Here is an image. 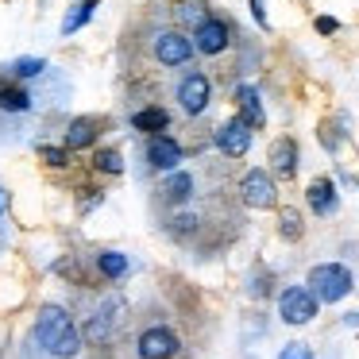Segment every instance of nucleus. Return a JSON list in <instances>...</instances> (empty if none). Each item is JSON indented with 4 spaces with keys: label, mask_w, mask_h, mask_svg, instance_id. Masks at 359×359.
Returning <instances> with one entry per match:
<instances>
[{
    "label": "nucleus",
    "mask_w": 359,
    "mask_h": 359,
    "mask_svg": "<svg viewBox=\"0 0 359 359\" xmlns=\"http://www.w3.org/2000/svg\"><path fill=\"white\" fill-rule=\"evenodd\" d=\"M317 32L320 35H336V32H340V24H336L332 16H317Z\"/></svg>",
    "instance_id": "nucleus-26"
},
{
    "label": "nucleus",
    "mask_w": 359,
    "mask_h": 359,
    "mask_svg": "<svg viewBox=\"0 0 359 359\" xmlns=\"http://www.w3.org/2000/svg\"><path fill=\"white\" fill-rule=\"evenodd\" d=\"M305 201H309V209L317 212V217H332V212L340 209V197H336L332 178H313L309 189H305Z\"/></svg>",
    "instance_id": "nucleus-17"
},
{
    "label": "nucleus",
    "mask_w": 359,
    "mask_h": 359,
    "mask_svg": "<svg viewBox=\"0 0 359 359\" xmlns=\"http://www.w3.org/2000/svg\"><path fill=\"white\" fill-rule=\"evenodd\" d=\"M194 39L182 32L163 4H147L140 20H132L120 39V66H124L128 89L151 86V74L166 78V74H186L194 66Z\"/></svg>",
    "instance_id": "nucleus-1"
},
{
    "label": "nucleus",
    "mask_w": 359,
    "mask_h": 359,
    "mask_svg": "<svg viewBox=\"0 0 359 359\" xmlns=\"http://www.w3.org/2000/svg\"><path fill=\"white\" fill-rule=\"evenodd\" d=\"M47 58H16V62H4L0 74L4 78H16V81H43L47 78Z\"/></svg>",
    "instance_id": "nucleus-20"
},
{
    "label": "nucleus",
    "mask_w": 359,
    "mask_h": 359,
    "mask_svg": "<svg viewBox=\"0 0 359 359\" xmlns=\"http://www.w3.org/2000/svg\"><path fill=\"white\" fill-rule=\"evenodd\" d=\"M128 271H132V263H128L124 251H112V248L93 251V278H101V282H120Z\"/></svg>",
    "instance_id": "nucleus-15"
},
{
    "label": "nucleus",
    "mask_w": 359,
    "mask_h": 359,
    "mask_svg": "<svg viewBox=\"0 0 359 359\" xmlns=\"http://www.w3.org/2000/svg\"><path fill=\"white\" fill-rule=\"evenodd\" d=\"M32 344L47 359H78L81 355V332L74 325L70 309H62V305H43L35 313Z\"/></svg>",
    "instance_id": "nucleus-2"
},
{
    "label": "nucleus",
    "mask_w": 359,
    "mask_h": 359,
    "mask_svg": "<svg viewBox=\"0 0 359 359\" xmlns=\"http://www.w3.org/2000/svg\"><path fill=\"white\" fill-rule=\"evenodd\" d=\"M74 151H66V147H50V143H39V158H43V166H50V170H66V166L74 163Z\"/></svg>",
    "instance_id": "nucleus-24"
},
{
    "label": "nucleus",
    "mask_w": 359,
    "mask_h": 359,
    "mask_svg": "<svg viewBox=\"0 0 359 359\" xmlns=\"http://www.w3.org/2000/svg\"><path fill=\"white\" fill-rule=\"evenodd\" d=\"M93 170L97 174H109V178L124 174V151H120V147H97L93 151Z\"/></svg>",
    "instance_id": "nucleus-22"
},
{
    "label": "nucleus",
    "mask_w": 359,
    "mask_h": 359,
    "mask_svg": "<svg viewBox=\"0 0 359 359\" xmlns=\"http://www.w3.org/2000/svg\"><path fill=\"white\" fill-rule=\"evenodd\" d=\"M278 232H282V240H290V243L302 240V232H305L302 212H297V209H282V217H278Z\"/></svg>",
    "instance_id": "nucleus-23"
},
{
    "label": "nucleus",
    "mask_w": 359,
    "mask_h": 359,
    "mask_svg": "<svg viewBox=\"0 0 359 359\" xmlns=\"http://www.w3.org/2000/svg\"><path fill=\"white\" fill-rule=\"evenodd\" d=\"M251 16H255V24H259V27H271V24H266V8H263V0H251Z\"/></svg>",
    "instance_id": "nucleus-27"
},
{
    "label": "nucleus",
    "mask_w": 359,
    "mask_h": 359,
    "mask_svg": "<svg viewBox=\"0 0 359 359\" xmlns=\"http://www.w3.org/2000/svg\"><path fill=\"white\" fill-rule=\"evenodd\" d=\"M135 348H140V359H174L182 344H178V336H174V328L151 325V328H143V332H140Z\"/></svg>",
    "instance_id": "nucleus-11"
},
{
    "label": "nucleus",
    "mask_w": 359,
    "mask_h": 359,
    "mask_svg": "<svg viewBox=\"0 0 359 359\" xmlns=\"http://www.w3.org/2000/svg\"><path fill=\"white\" fill-rule=\"evenodd\" d=\"M143 158H147V170H178L182 163H186V151H182V143L174 140V135L166 132H155L147 135V143H143Z\"/></svg>",
    "instance_id": "nucleus-10"
},
{
    "label": "nucleus",
    "mask_w": 359,
    "mask_h": 359,
    "mask_svg": "<svg viewBox=\"0 0 359 359\" xmlns=\"http://www.w3.org/2000/svg\"><path fill=\"white\" fill-rule=\"evenodd\" d=\"M163 12L182 27V32H194V27L209 16V4H205V0H174L170 8H163Z\"/></svg>",
    "instance_id": "nucleus-19"
},
{
    "label": "nucleus",
    "mask_w": 359,
    "mask_h": 359,
    "mask_svg": "<svg viewBox=\"0 0 359 359\" xmlns=\"http://www.w3.org/2000/svg\"><path fill=\"white\" fill-rule=\"evenodd\" d=\"M236 194H240V201L248 205V209H274V205H278L274 178H271V170H263V166H255V170L243 174Z\"/></svg>",
    "instance_id": "nucleus-8"
},
{
    "label": "nucleus",
    "mask_w": 359,
    "mask_h": 359,
    "mask_svg": "<svg viewBox=\"0 0 359 359\" xmlns=\"http://www.w3.org/2000/svg\"><path fill=\"white\" fill-rule=\"evenodd\" d=\"M39 112V93L35 81H16L0 74V124H20Z\"/></svg>",
    "instance_id": "nucleus-4"
},
{
    "label": "nucleus",
    "mask_w": 359,
    "mask_h": 359,
    "mask_svg": "<svg viewBox=\"0 0 359 359\" xmlns=\"http://www.w3.org/2000/svg\"><path fill=\"white\" fill-rule=\"evenodd\" d=\"M317 309H320V302L309 286H286L278 294V313L286 325H309L317 317Z\"/></svg>",
    "instance_id": "nucleus-9"
},
{
    "label": "nucleus",
    "mask_w": 359,
    "mask_h": 359,
    "mask_svg": "<svg viewBox=\"0 0 359 359\" xmlns=\"http://www.w3.org/2000/svg\"><path fill=\"white\" fill-rule=\"evenodd\" d=\"M101 128H104V120H97V116H74L62 132V147L66 151H89L101 140Z\"/></svg>",
    "instance_id": "nucleus-13"
},
{
    "label": "nucleus",
    "mask_w": 359,
    "mask_h": 359,
    "mask_svg": "<svg viewBox=\"0 0 359 359\" xmlns=\"http://www.w3.org/2000/svg\"><path fill=\"white\" fill-rule=\"evenodd\" d=\"M278 359H313V348L309 344H286V348L278 351Z\"/></svg>",
    "instance_id": "nucleus-25"
},
{
    "label": "nucleus",
    "mask_w": 359,
    "mask_h": 359,
    "mask_svg": "<svg viewBox=\"0 0 359 359\" xmlns=\"http://www.w3.org/2000/svg\"><path fill=\"white\" fill-rule=\"evenodd\" d=\"M170 109H163V104H143V109H135L132 116H128V124L135 128V132H143V135H155V132H166L170 128Z\"/></svg>",
    "instance_id": "nucleus-16"
},
{
    "label": "nucleus",
    "mask_w": 359,
    "mask_h": 359,
    "mask_svg": "<svg viewBox=\"0 0 359 359\" xmlns=\"http://www.w3.org/2000/svg\"><path fill=\"white\" fill-rule=\"evenodd\" d=\"M4 212H8V189L0 186V217H4Z\"/></svg>",
    "instance_id": "nucleus-28"
},
{
    "label": "nucleus",
    "mask_w": 359,
    "mask_h": 359,
    "mask_svg": "<svg viewBox=\"0 0 359 359\" xmlns=\"http://www.w3.org/2000/svg\"><path fill=\"white\" fill-rule=\"evenodd\" d=\"M236 109H240V120H248L251 128H263L266 124V112H263V97H259L255 86H236Z\"/></svg>",
    "instance_id": "nucleus-18"
},
{
    "label": "nucleus",
    "mask_w": 359,
    "mask_h": 359,
    "mask_svg": "<svg viewBox=\"0 0 359 359\" xmlns=\"http://www.w3.org/2000/svg\"><path fill=\"white\" fill-rule=\"evenodd\" d=\"M97 8H101V0H74L70 12H66V20H62V35L81 32V27H86L89 20L97 16Z\"/></svg>",
    "instance_id": "nucleus-21"
},
{
    "label": "nucleus",
    "mask_w": 359,
    "mask_h": 359,
    "mask_svg": "<svg viewBox=\"0 0 359 359\" xmlns=\"http://www.w3.org/2000/svg\"><path fill=\"white\" fill-rule=\"evenodd\" d=\"M271 170H274V178H294L297 174V140H290V135H278V140L271 143Z\"/></svg>",
    "instance_id": "nucleus-14"
},
{
    "label": "nucleus",
    "mask_w": 359,
    "mask_h": 359,
    "mask_svg": "<svg viewBox=\"0 0 359 359\" xmlns=\"http://www.w3.org/2000/svg\"><path fill=\"white\" fill-rule=\"evenodd\" d=\"M305 286L317 294V302H340V297L351 294V271L344 263H320L309 271Z\"/></svg>",
    "instance_id": "nucleus-6"
},
{
    "label": "nucleus",
    "mask_w": 359,
    "mask_h": 359,
    "mask_svg": "<svg viewBox=\"0 0 359 359\" xmlns=\"http://www.w3.org/2000/svg\"><path fill=\"white\" fill-rule=\"evenodd\" d=\"M120 325H124V302H120L116 294H104L86 309V317H81V336H86L89 344H97V348H104V344H112L120 336Z\"/></svg>",
    "instance_id": "nucleus-3"
},
{
    "label": "nucleus",
    "mask_w": 359,
    "mask_h": 359,
    "mask_svg": "<svg viewBox=\"0 0 359 359\" xmlns=\"http://www.w3.org/2000/svg\"><path fill=\"white\" fill-rule=\"evenodd\" d=\"M251 132H255V128H251L248 120H240V116L224 120V124L217 128V151L224 158H243L251 151Z\"/></svg>",
    "instance_id": "nucleus-12"
},
{
    "label": "nucleus",
    "mask_w": 359,
    "mask_h": 359,
    "mask_svg": "<svg viewBox=\"0 0 359 359\" xmlns=\"http://www.w3.org/2000/svg\"><path fill=\"white\" fill-rule=\"evenodd\" d=\"M209 101H212V81H209V74H201V70H186V74H178V81H174V104H178V112L182 116H201L205 109H209Z\"/></svg>",
    "instance_id": "nucleus-5"
},
{
    "label": "nucleus",
    "mask_w": 359,
    "mask_h": 359,
    "mask_svg": "<svg viewBox=\"0 0 359 359\" xmlns=\"http://www.w3.org/2000/svg\"><path fill=\"white\" fill-rule=\"evenodd\" d=\"M189 39H194V50L205 58H220L228 47H232V24H228L224 16H205L201 24L189 32Z\"/></svg>",
    "instance_id": "nucleus-7"
}]
</instances>
